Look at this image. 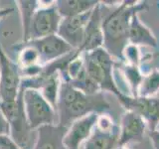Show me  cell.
I'll return each instance as SVG.
<instances>
[{
  "label": "cell",
  "mask_w": 159,
  "mask_h": 149,
  "mask_svg": "<svg viewBox=\"0 0 159 149\" xmlns=\"http://www.w3.org/2000/svg\"><path fill=\"white\" fill-rule=\"evenodd\" d=\"M99 1L94 0H58L55 1L62 18L72 17L92 11Z\"/></svg>",
  "instance_id": "17"
},
{
  "label": "cell",
  "mask_w": 159,
  "mask_h": 149,
  "mask_svg": "<svg viewBox=\"0 0 159 149\" xmlns=\"http://www.w3.org/2000/svg\"><path fill=\"white\" fill-rule=\"evenodd\" d=\"M123 59L124 63L126 62V64L140 67L141 53L139 47L133 44H127L126 47L123 50Z\"/></svg>",
  "instance_id": "22"
},
{
  "label": "cell",
  "mask_w": 159,
  "mask_h": 149,
  "mask_svg": "<svg viewBox=\"0 0 159 149\" xmlns=\"http://www.w3.org/2000/svg\"><path fill=\"white\" fill-rule=\"evenodd\" d=\"M22 44L28 45V46L36 49L40 57V65H42V66L52 63L70 53L76 51L62 38H60L57 34L40 39L29 40L28 42Z\"/></svg>",
  "instance_id": "9"
},
{
  "label": "cell",
  "mask_w": 159,
  "mask_h": 149,
  "mask_svg": "<svg viewBox=\"0 0 159 149\" xmlns=\"http://www.w3.org/2000/svg\"><path fill=\"white\" fill-rule=\"evenodd\" d=\"M159 92V70H153L143 74L142 82L139 86L138 97H151Z\"/></svg>",
  "instance_id": "21"
},
{
  "label": "cell",
  "mask_w": 159,
  "mask_h": 149,
  "mask_svg": "<svg viewBox=\"0 0 159 149\" xmlns=\"http://www.w3.org/2000/svg\"><path fill=\"white\" fill-rule=\"evenodd\" d=\"M119 132V126L111 131H102L94 126L92 135L83 145V149H116L118 146Z\"/></svg>",
  "instance_id": "16"
},
{
  "label": "cell",
  "mask_w": 159,
  "mask_h": 149,
  "mask_svg": "<svg viewBox=\"0 0 159 149\" xmlns=\"http://www.w3.org/2000/svg\"><path fill=\"white\" fill-rule=\"evenodd\" d=\"M103 45V32H102V3L93 8L91 18L84 30V41L81 48L78 51L80 53L91 52L93 50L102 48Z\"/></svg>",
  "instance_id": "12"
},
{
  "label": "cell",
  "mask_w": 159,
  "mask_h": 149,
  "mask_svg": "<svg viewBox=\"0 0 159 149\" xmlns=\"http://www.w3.org/2000/svg\"><path fill=\"white\" fill-rule=\"evenodd\" d=\"M2 135H10V125L6 117L0 111V136Z\"/></svg>",
  "instance_id": "25"
},
{
  "label": "cell",
  "mask_w": 159,
  "mask_h": 149,
  "mask_svg": "<svg viewBox=\"0 0 159 149\" xmlns=\"http://www.w3.org/2000/svg\"><path fill=\"white\" fill-rule=\"evenodd\" d=\"M16 6L19 10L20 18H21V26H22V42L25 43L29 40V31L31 26L32 19L36 10L41 6L40 1L36 0H20L16 1Z\"/></svg>",
  "instance_id": "18"
},
{
  "label": "cell",
  "mask_w": 159,
  "mask_h": 149,
  "mask_svg": "<svg viewBox=\"0 0 159 149\" xmlns=\"http://www.w3.org/2000/svg\"><path fill=\"white\" fill-rule=\"evenodd\" d=\"M111 104L103 93L86 94L72 87L70 83L62 81L57 102L58 124L69 128L78 119L91 113H107Z\"/></svg>",
  "instance_id": "2"
},
{
  "label": "cell",
  "mask_w": 159,
  "mask_h": 149,
  "mask_svg": "<svg viewBox=\"0 0 159 149\" xmlns=\"http://www.w3.org/2000/svg\"><path fill=\"white\" fill-rule=\"evenodd\" d=\"M148 136L151 139L154 149H159V130H149Z\"/></svg>",
  "instance_id": "26"
},
{
  "label": "cell",
  "mask_w": 159,
  "mask_h": 149,
  "mask_svg": "<svg viewBox=\"0 0 159 149\" xmlns=\"http://www.w3.org/2000/svg\"><path fill=\"white\" fill-rule=\"evenodd\" d=\"M118 102L128 111L138 114L149 126V130H155L159 124V97H142L121 94Z\"/></svg>",
  "instance_id": "8"
},
{
  "label": "cell",
  "mask_w": 159,
  "mask_h": 149,
  "mask_svg": "<svg viewBox=\"0 0 159 149\" xmlns=\"http://www.w3.org/2000/svg\"><path fill=\"white\" fill-rule=\"evenodd\" d=\"M0 149H21L9 135L0 136Z\"/></svg>",
  "instance_id": "24"
},
{
  "label": "cell",
  "mask_w": 159,
  "mask_h": 149,
  "mask_svg": "<svg viewBox=\"0 0 159 149\" xmlns=\"http://www.w3.org/2000/svg\"><path fill=\"white\" fill-rule=\"evenodd\" d=\"M68 128L60 124L44 125L37 129V140L33 149H67L64 137Z\"/></svg>",
  "instance_id": "14"
},
{
  "label": "cell",
  "mask_w": 159,
  "mask_h": 149,
  "mask_svg": "<svg viewBox=\"0 0 159 149\" xmlns=\"http://www.w3.org/2000/svg\"><path fill=\"white\" fill-rule=\"evenodd\" d=\"M147 8L146 1H123L107 14L102 12V48L120 63H124L123 50L129 44L128 32L131 18Z\"/></svg>",
  "instance_id": "1"
},
{
  "label": "cell",
  "mask_w": 159,
  "mask_h": 149,
  "mask_svg": "<svg viewBox=\"0 0 159 149\" xmlns=\"http://www.w3.org/2000/svg\"><path fill=\"white\" fill-rule=\"evenodd\" d=\"M117 66L120 68L123 76L126 79V83L130 88L131 97H138L139 86H140L143 79V74L140 71V68L124 63H118Z\"/></svg>",
  "instance_id": "19"
},
{
  "label": "cell",
  "mask_w": 159,
  "mask_h": 149,
  "mask_svg": "<svg viewBox=\"0 0 159 149\" xmlns=\"http://www.w3.org/2000/svg\"><path fill=\"white\" fill-rule=\"evenodd\" d=\"M23 101L29 125L34 130L44 125L58 123L57 111L45 99L38 89H24Z\"/></svg>",
  "instance_id": "5"
},
{
  "label": "cell",
  "mask_w": 159,
  "mask_h": 149,
  "mask_svg": "<svg viewBox=\"0 0 159 149\" xmlns=\"http://www.w3.org/2000/svg\"><path fill=\"white\" fill-rule=\"evenodd\" d=\"M98 114L91 113L74 121L64 137V145L67 149H82L97 124Z\"/></svg>",
  "instance_id": "11"
},
{
  "label": "cell",
  "mask_w": 159,
  "mask_h": 149,
  "mask_svg": "<svg viewBox=\"0 0 159 149\" xmlns=\"http://www.w3.org/2000/svg\"><path fill=\"white\" fill-rule=\"evenodd\" d=\"M128 43L135 46H143L156 49L158 42L154 35L138 18V14L133 15L129 25Z\"/></svg>",
  "instance_id": "15"
},
{
  "label": "cell",
  "mask_w": 159,
  "mask_h": 149,
  "mask_svg": "<svg viewBox=\"0 0 159 149\" xmlns=\"http://www.w3.org/2000/svg\"><path fill=\"white\" fill-rule=\"evenodd\" d=\"M118 125L113 121L111 116H109L107 113L98 114L96 127L102 131H111Z\"/></svg>",
  "instance_id": "23"
},
{
  "label": "cell",
  "mask_w": 159,
  "mask_h": 149,
  "mask_svg": "<svg viewBox=\"0 0 159 149\" xmlns=\"http://www.w3.org/2000/svg\"><path fill=\"white\" fill-rule=\"evenodd\" d=\"M84 69L93 81L101 88V91L109 92L118 97L122 93L119 91L113 78V68L117 64L111 55L106 49L98 48L91 52L82 53Z\"/></svg>",
  "instance_id": "4"
},
{
  "label": "cell",
  "mask_w": 159,
  "mask_h": 149,
  "mask_svg": "<svg viewBox=\"0 0 159 149\" xmlns=\"http://www.w3.org/2000/svg\"><path fill=\"white\" fill-rule=\"evenodd\" d=\"M93 10L77 16L63 18L60 23L57 35L76 51L81 48L83 44L84 30L91 18Z\"/></svg>",
  "instance_id": "10"
},
{
  "label": "cell",
  "mask_w": 159,
  "mask_h": 149,
  "mask_svg": "<svg viewBox=\"0 0 159 149\" xmlns=\"http://www.w3.org/2000/svg\"><path fill=\"white\" fill-rule=\"evenodd\" d=\"M147 124L144 119L135 112L128 111L123 114L120 119V132L117 147H124L130 142L142 141Z\"/></svg>",
  "instance_id": "13"
},
{
  "label": "cell",
  "mask_w": 159,
  "mask_h": 149,
  "mask_svg": "<svg viewBox=\"0 0 159 149\" xmlns=\"http://www.w3.org/2000/svg\"><path fill=\"white\" fill-rule=\"evenodd\" d=\"M116 149H126L125 147H116Z\"/></svg>",
  "instance_id": "28"
},
{
  "label": "cell",
  "mask_w": 159,
  "mask_h": 149,
  "mask_svg": "<svg viewBox=\"0 0 159 149\" xmlns=\"http://www.w3.org/2000/svg\"><path fill=\"white\" fill-rule=\"evenodd\" d=\"M24 89L20 88L18 97L14 101L0 102V111L6 117L10 125V137L21 149H33L37 140V130L29 125L25 113Z\"/></svg>",
  "instance_id": "3"
},
{
  "label": "cell",
  "mask_w": 159,
  "mask_h": 149,
  "mask_svg": "<svg viewBox=\"0 0 159 149\" xmlns=\"http://www.w3.org/2000/svg\"><path fill=\"white\" fill-rule=\"evenodd\" d=\"M62 19L63 18L58 11L55 1L44 6L41 4V6L36 10L33 16L29 31V40L56 35Z\"/></svg>",
  "instance_id": "7"
},
{
  "label": "cell",
  "mask_w": 159,
  "mask_h": 149,
  "mask_svg": "<svg viewBox=\"0 0 159 149\" xmlns=\"http://www.w3.org/2000/svg\"><path fill=\"white\" fill-rule=\"evenodd\" d=\"M20 66L5 53L0 44V102L16 99L21 87Z\"/></svg>",
  "instance_id": "6"
},
{
  "label": "cell",
  "mask_w": 159,
  "mask_h": 149,
  "mask_svg": "<svg viewBox=\"0 0 159 149\" xmlns=\"http://www.w3.org/2000/svg\"><path fill=\"white\" fill-rule=\"evenodd\" d=\"M68 83H70V84L76 89H78V91L86 94H96L98 93L102 92L98 84L89 78L84 67L82 71L77 74V77H75L73 79H71V81Z\"/></svg>",
  "instance_id": "20"
},
{
  "label": "cell",
  "mask_w": 159,
  "mask_h": 149,
  "mask_svg": "<svg viewBox=\"0 0 159 149\" xmlns=\"http://www.w3.org/2000/svg\"><path fill=\"white\" fill-rule=\"evenodd\" d=\"M13 12H15L14 8H0V19L9 16V15H11Z\"/></svg>",
  "instance_id": "27"
}]
</instances>
